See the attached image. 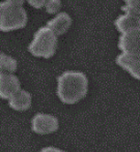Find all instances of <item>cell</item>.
<instances>
[{
	"label": "cell",
	"mask_w": 140,
	"mask_h": 152,
	"mask_svg": "<svg viewBox=\"0 0 140 152\" xmlns=\"http://www.w3.org/2000/svg\"><path fill=\"white\" fill-rule=\"evenodd\" d=\"M72 25V18L68 12H59L51 20L47 22V26L50 27L57 35H62Z\"/></svg>",
	"instance_id": "30bf717a"
},
{
	"label": "cell",
	"mask_w": 140,
	"mask_h": 152,
	"mask_svg": "<svg viewBox=\"0 0 140 152\" xmlns=\"http://www.w3.org/2000/svg\"><path fill=\"white\" fill-rule=\"evenodd\" d=\"M44 8L50 15L58 14L61 8V0H48Z\"/></svg>",
	"instance_id": "7c38bea8"
},
{
	"label": "cell",
	"mask_w": 140,
	"mask_h": 152,
	"mask_svg": "<svg viewBox=\"0 0 140 152\" xmlns=\"http://www.w3.org/2000/svg\"><path fill=\"white\" fill-rule=\"evenodd\" d=\"M27 23V12L23 5L2 1L0 3V29L10 32L24 28Z\"/></svg>",
	"instance_id": "3957f363"
},
{
	"label": "cell",
	"mask_w": 140,
	"mask_h": 152,
	"mask_svg": "<svg viewBox=\"0 0 140 152\" xmlns=\"http://www.w3.org/2000/svg\"><path fill=\"white\" fill-rule=\"evenodd\" d=\"M42 151H60V150L57 148H54V147H46V148H44Z\"/></svg>",
	"instance_id": "2e32d148"
},
{
	"label": "cell",
	"mask_w": 140,
	"mask_h": 152,
	"mask_svg": "<svg viewBox=\"0 0 140 152\" xmlns=\"http://www.w3.org/2000/svg\"><path fill=\"white\" fill-rule=\"evenodd\" d=\"M88 91V79L79 70H66L57 78L56 94L60 102L74 104L85 97Z\"/></svg>",
	"instance_id": "6da1fadb"
},
{
	"label": "cell",
	"mask_w": 140,
	"mask_h": 152,
	"mask_svg": "<svg viewBox=\"0 0 140 152\" xmlns=\"http://www.w3.org/2000/svg\"><path fill=\"white\" fill-rule=\"evenodd\" d=\"M18 68V62L14 57L4 54H0V70L3 72H15Z\"/></svg>",
	"instance_id": "8fae6325"
},
{
	"label": "cell",
	"mask_w": 140,
	"mask_h": 152,
	"mask_svg": "<svg viewBox=\"0 0 140 152\" xmlns=\"http://www.w3.org/2000/svg\"><path fill=\"white\" fill-rule=\"evenodd\" d=\"M126 5L129 6L130 8H132L137 14L140 15V0H134V1H132L130 4H126Z\"/></svg>",
	"instance_id": "5bb4252c"
},
{
	"label": "cell",
	"mask_w": 140,
	"mask_h": 152,
	"mask_svg": "<svg viewBox=\"0 0 140 152\" xmlns=\"http://www.w3.org/2000/svg\"><path fill=\"white\" fill-rule=\"evenodd\" d=\"M8 106L15 111H26L32 104V95L30 92L21 88L18 92L8 98Z\"/></svg>",
	"instance_id": "9c48e42d"
},
{
	"label": "cell",
	"mask_w": 140,
	"mask_h": 152,
	"mask_svg": "<svg viewBox=\"0 0 140 152\" xmlns=\"http://www.w3.org/2000/svg\"><path fill=\"white\" fill-rule=\"evenodd\" d=\"M57 34L50 27L43 26L35 31L28 51L31 55L38 58L48 59L55 54L57 49Z\"/></svg>",
	"instance_id": "7a4b0ae2"
},
{
	"label": "cell",
	"mask_w": 140,
	"mask_h": 152,
	"mask_svg": "<svg viewBox=\"0 0 140 152\" xmlns=\"http://www.w3.org/2000/svg\"><path fill=\"white\" fill-rule=\"evenodd\" d=\"M59 127V121L54 115L36 113L31 119V129L38 134H53Z\"/></svg>",
	"instance_id": "5b68a950"
},
{
	"label": "cell",
	"mask_w": 140,
	"mask_h": 152,
	"mask_svg": "<svg viewBox=\"0 0 140 152\" xmlns=\"http://www.w3.org/2000/svg\"><path fill=\"white\" fill-rule=\"evenodd\" d=\"M20 89V80L14 72H0V96L2 99H8Z\"/></svg>",
	"instance_id": "52a82bcc"
},
{
	"label": "cell",
	"mask_w": 140,
	"mask_h": 152,
	"mask_svg": "<svg viewBox=\"0 0 140 152\" xmlns=\"http://www.w3.org/2000/svg\"><path fill=\"white\" fill-rule=\"evenodd\" d=\"M47 1H48V0H27L29 5H31L32 7L36 8V10H40V8L45 7Z\"/></svg>",
	"instance_id": "4fadbf2b"
},
{
	"label": "cell",
	"mask_w": 140,
	"mask_h": 152,
	"mask_svg": "<svg viewBox=\"0 0 140 152\" xmlns=\"http://www.w3.org/2000/svg\"><path fill=\"white\" fill-rule=\"evenodd\" d=\"M122 14H120L114 21V26L118 32H124L133 30L140 27V15L135 10L127 6L126 4L122 6Z\"/></svg>",
	"instance_id": "8992f818"
},
{
	"label": "cell",
	"mask_w": 140,
	"mask_h": 152,
	"mask_svg": "<svg viewBox=\"0 0 140 152\" xmlns=\"http://www.w3.org/2000/svg\"><path fill=\"white\" fill-rule=\"evenodd\" d=\"M115 62L119 67L130 74L134 79L140 81V57L122 53L115 58Z\"/></svg>",
	"instance_id": "ba28073f"
},
{
	"label": "cell",
	"mask_w": 140,
	"mask_h": 152,
	"mask_svg": "<svg viewBox=\"0 0 140 152\" xmlns=\"http://www.w3.org/2000/svg\"><path fill=\"white\" fill-rule=\"evenodd\" d=\"M7 2H10V3L17 4V5H23L25 2V0H5Z\"/></svg>",
	"instance_id": "9a60e30c"
},
{
	"label": "cell",
	"mask_w": 140,
	"mask_h": 152,
	"mask_svg": "<svg viewBox=\"0 0 140 152\" xmlns=\"http://www.w3.org/2000/svg\"><path fill=\"white\" fill-rule=\"evenodd\" d=\"M117 46L122 53L140 57V27L120 33Z\"/></svg>",
	"instance_id": "277c9868"
}]
</instances>
